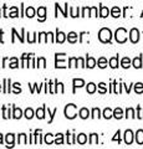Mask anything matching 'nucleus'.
<instances>
[{"instance_id": "obj_1", "label": "nucleus", "mask_w": 143, "mask_h": 149, "mask_svg": "<svg viewBox=\"0 0 143 149\" xmlns=\"http://www.w3.org/2000/svg\"><path fill=\"white\" fill-rule=\"evenodd\" d=\"M98 39L101 42L108 44V42H111V39H112V32H111V30L107 29V27H103V29H101L98 32Z\"/></svg>"}, {"instance_id": "obj_2", "label": "nucleus", "mask_w": 143, "mask_h": 149, "mask_svg": "<svg viewBox=\"0 0 143 149\" xmlns=\"http://www.w3.org/2000/svg\"><path fill=\"white\" fill-rule=\"evenodd\" d=\"M65 117L67 119H73L77 116V106L73 104V103H70L65 107Z\"/></svg>"}, {"instance_id": "obj_3", "label": "nucleus", "mask_w": 143, "mask_h": 149, "mask_svg": "<svg viewBox=\"0 0 143 149\" xmlns=\"http://www.w3.org/2000/svg\"><path fill=\"white\" fill-rule=\"evenodd\" d=\"M114 39H116L117 42L119 44H124L127 41V30L123 29V27H119L114 32Z\"/></svg>"}, {"instance_id": "obj_4", "label": "nucleus", "mask_w": 143, "mask_h": 149, "mask_svg": "<svg viewBox=\"0 0 143 149\" xmlns=\"http://www.w3.org/2000/svg\"><path fill=\"white\" fill-rule=\"evenodd\" d=\"M65 56L66 54H55V67L56 68H66L65 65Z\"/></svg>"}, {"instance_id": "obj_5", "label": "nucleus", "mask_w": 143, "mask_h": 149, "mask_svg": "<svg viewBox=\"0 0 143 149\" xmlns=\"http://www.w3.org/2000/svg\"><path fill=\"white\" fill-rule=\"evenodd\" d=\"M130 40L132 44H137L140 41V31L137 29H132L130 31Z\"/></svg>"}, {"instance_id": "obj_6", "label": "nucleus", "mask_w": 143, "mask_h": 149, "mask_svg": "<svg viewBox=\"0 0 143 149\" xmlns=\"http://www.w3.org/2000/svg\"><path fill=\"white\" fill-rule=\"evenodd\" d=\"M66 40V34H63L62 31L56 30V37H55V42H59V44H62L65 42Z\"/></svg>"}, {"instance_id": "obj_7", "label": "nucleus", "mask_w": 143, "mask_h": 149, "mask_svg": "<svg viewBox=\"0 0 143 149\" xmlns=\"http://www.w3.org/2000/svg\"><path fill=\"white\" fill-rule=\"evenodd\" d=\"M13 32V39H11V42H15V36H17V39L20 40V42H24V34H25V29H21V35H17V32L15 29L11 30Z\"/></svg>"}, {"instance_id": "obj_8", "label": "nucleus", "mask_w": 143, "mask_h": 149, "mask_svg": "<svg viewBox=\"0 0 143 149\" xmlns=\"http://www.w3.org/2000/svg\"><path fill=\"white\" fill-rule=\"evenodd\" d=\"M72 85H73V93H75L76 88H80V87L85 86V81L82 80V78H73V80H72Z\"/></svg>"}, {"instance_id": "obj_9", "label": "nucleus", "mask_w": 143, "mask_h": 149, "mask_svg": "<svg viewBox=\"0 0 143 149\" xmlns=\"http://www.w3.org/2000/svg\"><path fill=\"white\" fill-rule=\"evenodd\" d=\"M133 142V132L131 129H127L124 132V143L126 144H132Z\"/></svg>"}, {"instance_id": "obj_10", "label": "nucleus", "mask_w": 143, "mask_h": 149, "mask_svg": "<svg viewBox=\"0 0 143 149\" xmlns=\"http://www.w3.org/2000/svg\"><path fill=\"white\" fill-rule=\"evenodd\" d=\"M38 16H39V21H45L46 19V8L45 6H40L38 9Z\"/></svg>"}, {"instance_id": "obj_11", "label": "nucleus", "mask_w": 143, "mask_h": 149, "mask_svg": "<svg viewBox=\"0 0 143 149\" xmlns=\"http://www.w3.org/2000/svg\"><path fill=\"white\" fill-rule=\"evenodd\" d=\"M14 141H15V136H14L13 133L6 134V137H5L6 147H14Z\"/></svg>"}, {"instance_id": "obj_12", "label": "nucleus", "mask_w": 143, "mask_h": 149, "mask_svg": "<svg viewBox=\"0 0 143 149\" xmlns=\"http://www.w3.org/2000/svg\"><path fill=\"white\" fill-rule=\"evenodd\" d=\"M77 37H78V35L76 34V32L71 31V32H68L67 34V41L70 44H76L77 42Z\"/></svg>"}, {"instance_id": "obj_13", "label": "nucleus", "mask_w": 143, "mask_h": 149, "mask_svg": "<svg viewBox=\"0 0 143 149\" xmlns=\"http://www.w3.org/2000/svg\"><path fill=\"white\" fill-rule=\"evenodd\" d=\"M45 111H46V106H43L41 108H38L35 112V116L39 119H44L45 118Z\"/></svg>"}, {"instance_id": "obj_14", "label": "nucleus", "mask_w": 143, "mask_h": 149, "mask_svg": "<svg viewBox=\"0 0 143 149\" xmlns=\"http://www.w3.org/2000/svg\"><path fill=\"white\" fill-rule=\"evenodd\" d=\"M96 60L93 57H91V56H87L86 57V67H89V68H93L96 66Z\"/></svg>"}, {"instance_id": "obj_15", "label": "nucleus", "mask_w": 143, "mask_h": 149, "mask_svg": "<svg viewBox=\"0 0 143 149\" xmlns=\"http://www.w3.org/2000/svg\"><path fill=\"white\" fill-rule=\"evenodd\" d=\"M78 116H80L81 119H87L90 117V111L87 108H81L80 111H78Z\"/></svg>"}, {"instance_id": "obj_16", "label": "nucleus", "mask_w": 143, "mask_h": 149, "mask_svg": "<svg viewBox=\"0 0 143 149\" xmlns=\"http://www.w3.org/2000/svg\"><path fill=\"white\" fill-rule=\"evenodd\" d=\"M110 15V9L108 8H106L103 5H100V15L101 17H107Z\"/></svg>"}, {"instance_id": "obj_17", "label": "nucleus", "mask_w": 143, "mask_h": 149, "mask_svg": "<svg viewBox=\"0 0 143 149\" xmlns=\"http://www.w3.org/2000/svg\"><path fill=\"white\" fill-rule=\"evenodd\" d=\"M14 111H13V118H15V119H20L22 117V111L20 108H16L15 106L13 107Z\"/></svg>"}, {"instance_id": "obj_18", "label": "nucleus", "mask_w": 143, "mask_h": 149, "mask_svg": "<svg viewBox=\"0 0 143 149\" xmlns=\"http://www.w3.org/2000/svg\"><path fill=\"white\" fill-rule=\"evenodd\" d=\"M76 142L78 143V144H86V142H87V137H86V134H84V133H80L78 136L76 137Z\"/></svg>"}, {"instance_id": "obj_19", "label": "nucleus", "mask_w": 143, "mask_h": 149, "mask_svg": "<svg viewBox=\"0 0 143 149\" xmlns=\"http://www.w3.org/2000/svg\"><path fill=\"white\" fill-rule=\"evenodd\" d=\"M10 78H4V90L3 92L4 93H10Z\"/></svg>"}, {"instance_id": "obj_20", "label": "nucleus", "mask_w": 143, "mask_h": 149, "mask_svg": "<svg viewBox=\"0 0 143 149\" xmlns=\"http://www.w3.org/2000/svg\"><path fill=\"white\" fill-rule=\"evenodd\" d=\"M136 142L137 144H143V130L142 129H138L137 133H136Z\"/></svg>"}, {"instance_id": "obj_21", "label": "nucleus", "mask_w": 143, "mask_h": 149, "mask_svg": "<svg viewBox=\"0 0 143 149\" xmlns=\"http://www.w3.org/2000/svg\"><path fill=\"white\" fill-rule=\"evenodd\" d=\"M132 65H133V67H136V68H141L142 67V56H138V57L133 58Z\"/></svg>"}, {"instance_id": "obj_22", "label": "nucleus", "mask_w": 143, "mask_h": 149, "mask_svg": "<svg viewBox=\"0 0 143 149\" xmlns=\"http://www.w3.org/2000/svg\"><path fill=\"white\" fill-rule=\"evenodd\" d=\"M35 14H36V10H35L33 6H29L25 10V16H27V17H34Z\"/></svg>"}, {"instance_id": "obj_23", "label": "nucleus", "mask_w": 143, "mask_h": 149, "mask_svg": "<svg viewBox=\"0 0 143 149\" xmlns=\"http://www.w3.org/2000/svg\"><path fill=\"white\" fill-rule=\"evenodd\" d=\"M108 63H110V66L112 68H117L118 67V55L114 56V57H112V58H110Z\"/></svg>"}, {"instance_id": "obj_24", "label": "nucleus", "mask_w": 143, "mask_h": 149, "mask_svg": "<svg viewBox=\"0 0 143 149\" xmlns=\"http://www.w3.org/2000/svg\"><path fill=\"white\" fill-rule=\"evenodd\" d=\"M96 90H97V87H96V85L93 82H90L89 85H87V88H86V91L87 93H90V95H92V93H95Z\"/></svg>"}, {"instance_id": "obj_25", "label": "nucleus", "mask_w": 143, "mask_h": 149, "mask_svg": "<svg viewBox=\"0 0 143 149\" xmlns=\"http://www.w3.org/2000/svg\"><path fill=\"white\" fill-rule=\"evenodd\" d=\"M111 15H112L113 17H119L121 16V9H119L118 6H113L112 10H111Z\"/></svg>"}, {"instance_id": "obj_26", "label": "nucleus", "mask_w": 143, "mask_h": 149, "mask_svg": "<svg viewBox=\"0 0 143 149\" xmlns=\"http://www.w3.org/2000/svg\"><path fill=\"white\" fill-rule=\"evenodd\" d=\"M113 117L116 118V119H121V118L123 117V111H122L121 108H119V107L113 111Z\"/></svg>"}, {"instance_id": "obj_27", "label": "nucleus", "mask_w": 143, "mask_h": 149, "mask_svg": "<svg viewBox=\"0 0 143 149\" xmlns=\"http://www.w3.org/2000/svg\"><path fill=\"white\" fill-rule=\"evenodd\" d=\"M112 117H113V111L111 108H105V111H103V118L110 119Z\"/></svg>"}, {"instance_id": "obj_28", "label": "nucleus", "mask_w": 143, "mask_h": 149, "mask_svg": "<svg viewBox=\"0 0 143 149\" xmlns=\"http://www.w3.org/2000/svg\"><path fill=\"white\" fill-rule=\"evenodd\" d=\"M131 63H132V61L128 57H123L122 58V61H121V66L123 67V68H128L131 66Z\"/></svg>"}, {"instance_id": "obj_29", "label": "nucleus", "mask_w": 143, "mask_h": 149, "mask_svg": "<svg viewBox=\"0 0 143 149\" xmlns=\"http://www.w3.org/2000/svg\"><path fill=\"white\" fill-rule=\"evenodd\" d=\"M44 142H45L46 144H52V143H55V141H54V137H52V134H51V133H47V134H45V137H44Z\"/></svg>"}, {"instance_id": "obj_30", "label": "nucleus", "mask_w": 143, "mask_h": 149, "mask_svg": "<svg viewBox=\"0 0 143 149\" xmlns=\"http://www.w3.org/2000/svg\"><path fill=\"white\" fill-rule=\"evenodd\" d=\"M97 66L100 68H106L107 67V60H106L105 57H100L98 61H97Z\"/></svg>"}, {"instance_id": "obj_31", "label": "nucleus", "mask_w": 143, "mask_h": 149, "mask_svg": "<svg viewBox=\"0 0 143 149\" xmlns=\"http://www.w3.org/2000/svg\"><path fill=\"white\" fill-rule=\"evenodd\" d=\"M17 143L19 144H27V138H26V134L21 133L17 136Z\"/></svg>"}, {"instance_id": "obj_32", "label": "nucleus", "mask_w": 143, "mask_h": 149, "mask_svg": "<svg viewBox=\"0 0 143 149\" xmlns=\"http://www.w3.org/2000/svg\"><path fill=\"white\" fill-rule=\"evenodd\" d=\"M67 134V144H75L76 143V136L75 134H71V133H66Z\"/></svg>"}, {"instance_id": "obj_33", "label": "nucleus", "mask_w": 143, "mask_h": 149, "mask_svg": "<svg viewBox=\"0 0 143 149\" xmlns=\"http://www.w3.org/2000/svg\"><path fill=\"white\" fill-rule=\"evenodd\" d=\"M98 143V136L96 133H92L90 136V144H92V146H95V144Z\"/></svg>"}, {"instance_id": "obj_34", "label": "nucleus", "mask_w": 143, "mask_h": 149, "mask_svg": "<svg viewBox=\"0 0 143 149\" xmlns=\"http://www.w3.org/2000/svg\"><path fill=\"white\" fill-rule=\"evenodd\" d=\"M24 116H25L26 119H31V118L34 117V111L31 109V108H26L25 112H24Z\"/></svg>"}, {"instance_id": "obj_35", "label": "nucleus", "mask_w": 143, "mask_h": 149, "mask_svg": "<svg viewBox=\"0 0 143 149\" xmlns=\"http://www.w3.org/2000/svg\"><path fill=\"white\" fill-rule=\"evenodd\" d=\"M135 92L138 93V95H141V93H143V83L142 82H138L135 85Z\"/></svg>"}, {"instance_id": "obj_36", "label": "nucleus", "mask_w": 143, "mask_h": 149, "mask_svg": "<svg viewBox=\"0 0 143 149\" xmlns=\"http://www.w3.org/2000/svg\"><path fill=\"white\" fill-rule=\"evenodd\" d=\"M13 116H10V111L6 109V107L5 106H3V118L4 119H9V118H11Z\"/></svg>"}, {"instance_id": "obj_37", "label": "nucleus", "mask_w": 143, "mask_h": 149, "mask_svg": "<svg viewBox=\"0 0 143 149\" xmlns=\"http://www.w3.org/2000/svg\"><path fill=\"white\" fill-rule=\"evenodd\" d=\"M9 67H10V68H17V67H19V61H17L16 57H13L10 60V65H9Z\"/></svg>"}, {"instance_id": "obj_38", "label": "nucleus", "mask_w": 143, "mask_h": 149, "mask_svg": "<svg viewBox=\"0 0 143 149\" xmlns=\"http://www.w3.org/2000/svg\"><path fill=\"white\" fill-rule=\"evenodd\" d=\"M55 144H63V134L57 133L55 137Z\"/></svg>"}, {"instance_id": "obj_39", "label": "nucleus", "mask_w": 143, "mask_h": 149, "mask_svg": "<svg viewBox=\"0 0 143 149\" xmlns=\"http://www.w3.org/2000/svg\"><path fill=\"white\" fill-rule=\"evenodd\" d=\"M78 11H80L78 8H70V16H72V17L81 16V15H78Z\"/></svg>"}, {"instance_id": "obj_40", "label": "nucleus", "mask_w": 143, "mask_h": 149, "mask_svg": "<svg viewBox=\"0 0 143 149\" xmlns=\"http://www.w3.org/2000/svg\"><path fill=\"white\" fill-rule=\"evenodd\" d=\"M38 41L39 42H47V35H46V32H40Z\"/></svg>"}, {"instance_id": "obj_41", "label": "nucleus", "mask_w": 143, "mask_h": 149, "mask_svg": "<svg viewBox=\"0 0 143 149\" xmlns=\"http://www.w3.org/2000/svg\"><path fill=\"white\" fill-rule=\"evenodd\" d=\"M77 57H70V60H68V67H77Z\"/></svg>"}, {"instance_id": "obj_42", "label": "nucleus", "mask_w": 143, "mask_h": 149, "mask_svg": "<svg viewBox=\"0 0 143 149\" xmlns=\"http://www.w3.org/2000/svg\"><path fill=\"white\" fill-rule=\"evenodd\" d=\"M10 14H9V16L10 17H17V15H19V10H17V8L16 6H13L10 9Z\"/></svg>"}, {"instance_id": "obj_43", "label": "nucleus", "mask_w": 143, "mask_h": 149, "mask_svg": "<svg viewBox=\"0 0 143 149\" xmlns=\"http://www.w3.org/2000/svg\"><path fill=\"white\" fill-rule=\"evenodd\" d=\"M36 67H43L45 68L46 67V60L44 57H39L38 58V65H36Z\"/></svg>"}, {"instance_id": "obj_44", "label": "nucleus", "mask_w": 143, "mask_h": 149, "mask_svg": "<svg viewBox=\"0 0 143 149\" xmlns=\"http://www.w3.org/2000/svg\"><path fill=\"white\" fill-rule=\"evenodd\" d=\"M57 113V108H55L52 112L50 111L49 108H47V114L50 116V120H49V123H52V120H54V117H55V114Z\"/></svg>"}, {"instance_id": "obj_45", "label": "nucleus", "mask_w": 143, "mask_h": 149, "mask_svg": "<svg viewBox=\"0 0 143 149\" xmlns=\"http://www.w3.org/2000/svg\"><path fill=\"white\" fill-rule=\"evenodd\" d=\"M93 119H96V118H100L101 117V112H100V109L98 108H93L92 109V116H91Z\"/></svg>"}, {"instance_id": "obj_46", "label": "nucleus", "mask_w": 143, "mask_h": 149, "mask_svg": "<svg viewBox=\"0 0 143 149\" xmlns=\"http://www.w3.org/2000/svg\"><path fill=\"white\" fill-rule=\"evenodd\" d=\"M126 117L127 118H135L136 116H135V109L133 108H127L126 111Z\"/></svg>"}, {"instance_id": "obj_47", "label": "nucleus", "mask_w": 143, "mask_h": 149, "mask_svg": "<svg viewBox=\"0 0 143 149\" xmlns=\"http://www.w3.org/2000/svg\"><path fill=\"white\" fill-rule=\"evenodd\" d=\"M98 92H100V93H102V95L107 92V88H106V83H103V82L98 83Z\"/></svg>"}, {"instance_id": "obj_48", "label": "nucleus", "mask_w": 143, "mask_h": 149, "mask_svg": "<svg viewBox=\"0 0 143 149\" xmlns=\"http://www.w3.org/2000/svg\"><path fill=\"white\" fill-rule=\"evenodd\" d=\"M13 87L15 88V90H14V93H15V95H17V93H21V88H20V83L19 82H15L13 85Z\"/></svg>"}, {"instance_id": "obj_49", "label": "nucleus", "mask_w": 143, "mask_h": 149, "mask_svg": "<svg viewBox=\"0 0 143 149\" xmlns=\"http://www.w3.org/2000/svg\"><path fill=\"white\" fill-rule=\"evenodd\" d=\"M90 16H97V8L96 6L90 8Z\"/></svg>"}, {"instance_id": "obj_50", "label": "nucleus", "mask_w": 143, "mask_h": 149, "mask_svg": "<svg viewBox=\"0 0 143 149\" xmlns=\"http://www.w3.org/2000/svg\"><path fill=\"white\" fill-rule=\"evenodd\" d=\"M137 118L143 119V109H141V107H137Z\"/></svg>"}, {"instance_id": "obj_51", "label": "nucleus", "mask_w": 143, "mask_h": 149, "mask_svg": "<svg viewBox=\"0 0 143 149\" xmlns=\"http://www.w3.org/2000/svg\"><path fill=\"white\" fill-rule=\"evenodd\" d=\"M81 16H90V8H84L82 9Z\"/></svg>"}, {"instance_id": "obj_52", "label": "nucleus", "mask_w": 143, "mask_h": 149, "mask_svg": "<svg viewBox=\"0 0 143 149\" xmlns=\"http://www.w3.org/2000/svg\"><path fill=\"white\" fill-rule=\"evenodd\" d=\"M119 134H121V132H119V130H117L116 136H114V137L112 138V141H113V142H116V141H117L118 143H119V142H121V137H119Z\"/></svg>"}, {"instance_id": "obj_53", "label": "nucleus", "mask_w": 143, "mask_h": 149, "mask_svg": "<svg viewBox=\"0 0 143 149\" xmlns=\"http://www.w3.org/2000/svg\"><path fill=\"white\" fill-rule=\"evenodd\" d=\"M35 36H36V34H33V35H30V34H27V41H29L30 44H33V42H35Z\"/></svg>"}, {"instance_id": "obj_54", "label": "nucleus", "mask_w": 143, "mask_h": 149, "mask_svg": "<svg viewBox=\"0 0 143 149\" xmlns=\"http://www.w3.org/2000/svg\"><path fill=\"white\" fill-rule=\"evenodd\" d=\"M77 61H78V63H80L81 67H86V63H85V61H84V58L82 57H77Z\"/></svg>"}, {"instance_id": "obj_55", "label": "nucleus", "mask_w": 143, "mask_h": 149, "mask_svg": "<svg viewBox=\"0 0 143 149\" xmlns=\"http://www.w3.org/2000/svg\"><path fill=\"white\" fill-rule=\"evenodd\" d=\"M30 67H36V65H35V58H34V56H31V57H30Z\"/></svg>"}, {"instance_id": "obj_56", "label": "nucleus", "mask_w": 143, "mask_h": 149, "mask_svg": "<svg viewBox=\"0 0 143 149\" xmlns=\"http://www.w3.org/2000/svg\"><path fill=\"white\" fill-rule=\"evenodd\" d=\"M123 86H124V88H126L127 93H130V92H131V85H130V86H127V85H123Z\"/></svg>"}, {"instance_id": "obj_57", "label": "nucleus", "mask_w": 143, "mask_h": 149, "mask_svg": "<svg viewBox=\"0 0 143 149\" xmlns=\"http://www.w3.org/2000/svg\"><path fill=\"white\" fill-rule=\"evenodd\" d=\"M6 62H8V57H5L3 60V65H1V67H5L6 66Z\"/></svg>"}, {"instance_id": "obj_58", "label": "nucleus", "mask_w": 143, "mask_h": 149, "mask_svg": "<svg viewBox=\"0 0 143 149\" xmlns=\"http://www.w3.org/2000/svg\"><path fill=\"white\" fill-rule=\"evenodd\" d=\"M3 34H4V31L3 30H0V42H4V40H3Z\"/></svg>"}, {"instance_id": "obj_59", "label": "nucleus", "mask_w": 143, "mask_h": 149, "mask_svg": "<svg viewBox=\"0 0 143 149\" xmlns=\"http://www.w3.org/2000/svg\"><path fill=\"white\" fill-rule=\"evenodd\" d=\"M0 144H3V134L0 133Z\"/></svg>"}, {"instance_id": "obj_60", "label": "nucleus", "mask_w": 143, "mask_h": 149, "mask_svg": "<svg viewBox=\"0 0 143 149\" xmlns=\"http://www.w3.org/2000/svg\"><path fill=\"white\" fill-rule=\"evenodd\" d=\"M0 91H1V85H0Z\"/></svg>"}, {"instance_id": "obj_61", "label": "nucleus", "mask_w": 143, "mask_h": 149, "mask_svg": "<svg viewBox=\"0 0 143 149\" xmlns=\"http://www.w3.org/2000/svg\"><path fill=\"white\" fill-rule=\"evenodd\" d=\"M141 16H143V11H142V15H141Z\"/></svg>"}, {"instance_id": "obj_62", "label": "nucleus", "mask_w": 143, "mask_h": 149, "mask_svg": "<svg viewBox=\"0 0 143 149\" xmlns=\"http://www.w3.org/2000/svg\"><path fill=\"white\" fill-rule=\"evenodd\" d=\"M0 16H1V14H0Z\"/></svg>"}]
</instances>
